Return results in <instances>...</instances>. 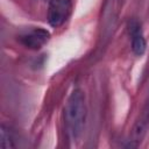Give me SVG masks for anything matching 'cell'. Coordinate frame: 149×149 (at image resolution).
<instances>
[{
	"mask_svg": "<svg viewBox=\"0 0 149 149\" xmlns=\"http://www.w3.org/2000/svg\"><path fill=\"white\" fill-rule=\"evenodd\" d=\"M0 148L1 149H9L13 148L12 139L9 135V130L5 128V126H1L0 130Z\"/></svg>",
	"mask_w": 149,
	"mask_h": 149,
	"instance_id": "obj_5",
	"label": "cell"
},
{
	"mask_svg": "<svg viewBox=\"0 0 149 149\" xmlns=\"http://www.w3.org/2000/svg\"><path fill=\"white\" fill-rule=\"evenodd\" d=\"M86 116L85 97L81 91L76 90L69 97L64 108V120L68 133L76 139L83 130Z\"/></svg>",
	"mask_w": 149,
	"mask_h": 149,
	"instance_id": "obj_1",
	"label": "cell"
},
{
	"mask_svg": "<svg viewBox=\"0 0 149 149\" xmlns=\"http://www.w3.org/2000/svg\"><path fill=\"white\" fill-rule=\"evenodd\" d=\"M71 0H50L48 9V22L51 27L62 26L71 13Z\"/></svg>",
	"mask_w": 149,
	"mask_h": 149,
	"instance_id": "obj_2",
	"label": "cell"
},
{
	"mask_svg": "<svg viewBox=\"0 0 149 149\" xmlns=\"http://www.w3.org/2000/svg\"><path fill=\"white\" fill-rule=\"evenodd\" d=\"M130 34H132V49L133 52L137 56H142L146 51L147 43L143 34L141 31V27L137 22L130 23Z\"/></svg>",
	"mask_w": 149,
	"mask_h": 149,
	"instance_id": "obj_4",
	"label": "cell"
},
{
	"mask_svg": "<svg viewBox=\"0 0 149 149\" xmlns=\"http://www.w3.org/2000/svg\"><path fill=\"white\" fill-rule=\"evenodd\" d=\"M49 33L45 30V29H34L22 36H20V42L29 48V49H40L41 47H43L48 40H49Z\"/></svg>",
	"mask_w": 149,
	"mask_h": 149,
	"instance_id": "obj_3",
	"label": "cell"
}]
</instances>
